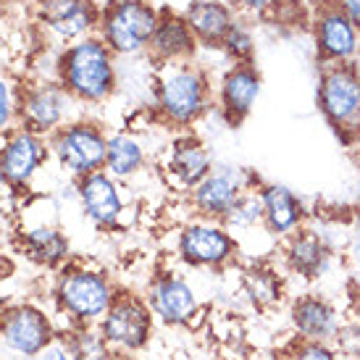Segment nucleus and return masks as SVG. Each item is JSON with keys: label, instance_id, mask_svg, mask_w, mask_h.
I'll use <instances>...</instances> for the list:
<instances>
[{"label": "nucleus", "instance_id": "1", "mask_svg": "<svg viewBox=\"0 0 360 360\" xmlns=\"http://www.w3.org/2000/svg\"><path fill=\"white\" fill-rule=\"evenodd\" d=\"M213 105V82L198 60L160 63L153 71V113L160 124L187 129Z\"/></svg>", "mask_w": 360, "mask_h": 360}, {"label": "nucleus", "instance_id": "2", "mask_svg": "<svg viewBox=\"0 0 360 360\" xmlns=\"http://www.w3.org/2000/svg\"><path fill=\"white\" fill-rule=\"evenodd\" d=\"M58 82L82 105H101L119 90V56L98 32L69 42L58 53Z\"/></svg>", "mask_w": 360, "mask_h": 360}, {"label": "nucleus", "instance_id": "3", "mask_svg": "<svg viewBox=\"0 0 360 360\" xmlns=\"http://www.w3.org/2000/svg\"><path fill=\"white\" fill-rule=\"evenodd\" d=\"M316 105L323 121L345 145L360 142V66H321L316 79Z\"/></svg>", "mask_w": 360, "mask_h": 360}, {"label": "nucleus", "instance_id": "4", "mask_svg": "<svg viewBox=\"0 0 360 360\" xmlns=\"http://www.w3.org/2000/svg\"><path fill=\"white\" fill-rule=\"evenodd\" d=\"M160 19V8L150 0H108L101 6L98 34L119 58L148 56Z\"/></svg>", "mask_w": 360, "mask_h": 360}, {"label": "nucleus", "instance_id": "5", "mask_svg": "<svg viewBox=\"0 0 360 360\" xmlns=\"http://www.w3.org/2000/svg\"><path fill=\"white\" fill-rule=\"evenodd\" d=\"M308 34L319 66L358 63L360 30L334 0H321L319 6L310 11Z\"/></svg>", "mask_w": 360, "mask_h": 360}, {"label": "nucleus", "instance_id": "6", "mask_svg": "<svg viewBox=\"0 0 360 360\" xmlns=\"http://www.w3.org/2000/svg\"><path fill=\"white\" fill-rule=\"evenodd\" d=\"M51 150L60 169L82 179L87 174L105 169L108 134L98 121L74 119L51 134Z\"/></svg>", "mask_w": 360, "mask_h": 360}, {"label": "nucleus", "instance_id": "7", "mask_svg": "<svg viewBox=\"0 0 360 360\" xmlns=\"http://www.w3.org/2000/svg\"><path fill=\"white\" fill-rule=\"evenodd\" d=\"M77 105H82L58 79H40L19 87V121L34 134H53L74 121Z\"/></svg>", "mask_w": 360, "mask_h": 360}, {"label": "nucleus", "instance_id": "8", "mask_svg": "<svg viewBox=\"0 0 360 360\" xmlns=\"http://www.w3.org/2000/svg\"><path fill=\"white\" fill-rule=\"evenodd\" d=\"M37 21L58 48L98 32L101 6L95 0H37Z\"/></svg>", "mask_w": 360, "mask_h": 360}, {"label": "nucleus", "instance_id": "9", "mask_svg": "<svg viewBox=\"0 0 360 360\" xmlns=\"http://www.w3.org/2000/svg\"><path fill=\"white\" fill-rule=\"evenodd\" d=\"M237 255V240L224 221L202 219L187 224L179 234V258L198 269H221Z\"/></svg>", "mask_w": 360, "mask_h": 360}, {"label": "nucleus", "instance_id": "10", "mask_svg": "<svg viewBox=\"0 0 360 360\" xmlns=\"http://www.w3.org/2000/svg\"><path fill=\"white\" fill-rule=\"evenodd\" d=\"M263 92V74L255 63H229L216 82V110L229 127L248 119Z\"/></svg>", "mask_w": 360, "mask_h": 360}, {"label": "nucleus", "instance_id": "11", "mask_svg": "<svg viewBox=\"0 0 360 360\" xmlns=\"http://www.w3.org/2000/svg\"><path fill=\"white\" fill-rule=\"evenodd\" d=\"M58 302L63 310H69L74 319L90 321L105 316V310L113 302V287L110 281L90 269H71L58 281Z\"/></svg>", "mask_w": 360, "mask_h": 360}, {"label": "nucleus", "instance_id": "12", "mask_svg": "<svg viewBox=\"0 0 360 360\" xmlns=\"http://www.w3.org/2000/svg\"><path fill=\"white\" fill-rule=\"evenodd\" d=\"M250 187L248 174L234 166H213L205 179L190 190L192 208L202 219L224 221V216L231 210L242 192Z\"/></svg>", "mask_w": 360, "mask_h": 360}, {"label": "nucleus", "instance_id": "13", "mask_svg": "<svg viewBox=\"0 0 360 360\" xmlns=\"http://www.w3.org/2000/svg\"><path fill=\"white\" fill-rule=\"evenodd\" d=\"M150 329V308L145 302L131 295L113 297L110 308L105 310V321H103V337L110 345H119L124 350H137L148 342Z\"/></svg>", "mask_w": 360, "mask_h": 360}, {"label": "nucleus", "instance_id": "14", "mask_svg": "<svg viewBox=\"0 0 360 360\" xmlns=\"http://www.w3.org/2000/svg\"><path fill=\"white\" fill-rule=\"evenodd\" d=\"M77 198L84 216L101 229H113L124 213L119 179H113L105 169L77 179Z\"/></svg>", "mask_w": 360, "mask_h": 360}, {"label": "nucleus", "instance_id": "15", "mask_svg": "<svg viewBox=\"0 0 360 360\" xmlns=\"http://www.w3.org/2000/svg\"><path fill=\"white\" fill-rule=\"evenodd\" d=\"M45 158H48L45 137L21 127V129L11 131L8 137L3 140V148H0V176L8 184H13V187H21L37 174V169L42 166Z\"/></svg>", "mask_w": 360, "mask_h": 360}, {"label": "nucleus", "instance_id": "16", "mask_svg": "<svg viewBox=\"0 0 360 360\" xmlns=\"http://www.w3.org/2000/svg\"><path fill=\"white\" fill-rule=\"evenodd\" d=\"M198 53H200V45L195 40L184 13L171 8H160V19L150 40V48H148V58L155 66H160V63L195 60Z\"/></svg>", "mask_w": 360, "mask_h": 360}, {"label": "nucleus", "instance_id": "17", "mask_svg": "<svg viewBox=\"0 0 360 360\" xmlns=\"http://www.w3.org/2000/svg\"><path fill=\"white\" fill-rule=\"evenodd\" d=\"M181 13L202 51H219L221 40L240 16L231 0H190Z\"/></svg>", "mask_w": 360, "mask_h": 360}, {"label": "nucleus", "instance_id": "18", "mask_svg": "<svg viewBox=\"0 0 360 360\" xmlns=\"http://www.w3.org/2000/svg\"><path fill=\"white\" fill-rule=\"evenodd\" d=\"M263 200V226L271 237L287 240L290 234L302 229L308 210L302 200L284 184H263L258 187Z\"/></svg>", "mask_w": 360, "mask_h": 360}, {"label": "nucleus", "instance_id": "19", "mask_svg": "<svg viewBox=\"0 0 360 360\" xmlns=\"http://www.w3.org/2000/svg\"><path fill=\"white\" fill-rule=\"evenodd\" d=\"M3 342L19 355H37L51 342V321L37 308H16L3 319Z\"/></svg>", "mask_w": 360, "mask_h": 360}, {"label": "nucleus", "instance_id": "20", "mask_svg": "<svg viewBox=\"0 0 360 360\" xmlns=\"http://www.w3.org/2000/svg\"><path fill=\"white\" fill-rule=\"evenodd\" d=\"M210 169H213V158L198 137H179V140L171 142L166 171L174 179V184H179L181 190L198 187L210 174Z\"/></svg>", "mask_w": 360, "mask_h": 360}, {"label": "nucleus", "instance_id": "21", "mask_svg": "<svg viewBox=\"0 0 360 360\" xmlns=\"http://www.w3.org/2000/svg\"><path fill=\"white\" fill-rule=\"evenodd\" d=\"M150 308L166 323H187L198 310V297L184 279L163 274L150 287Z\"/></svg>", "mask_w": 360, "mask_h": 360}, {"label": "nucleus", "instance_id": "22", "mask_svg": "<svg viewBox=\"0 0 360 360\" xmlns=\"http://www.w3.org/2000/svg\"><path fill=\"white\" fill-rule=\"evenodd\" d=\"M284 260L295 274H300L305 279H319L329 269L331 250L316 231L300 229L290 234L284 242Z\"/></svg>", "mask_w": 360, "mask_h": 360}, {"label": "nucleus", "instance_id": "23", "mask_svg": "<svg viewBox=\"0 0 360 360\" xmlns=\"http://www.w3.org/2000/svg\"><path fill=\"white\" fill-rule=\"evenodd\" d=\"M292 323L300 331L308 342H323L340 334V321H337V310L331 308L326 300L305 295L295 302L292 308Z\"/></svg>", "mask_w": 360, "mask_h": 360}, {"label": "nucleus", "instance_id": "24", "mask_svg": "<svg viewBox=\"0 0 360 360\" xmlns=\"http://www.w3.org/2000/svg\"><path fill=\"white\" fill-rule=\"evenodd\" d=\"M145 166V145L131 131H113L108 134L105 150V171L113 179H131Z\"/></svg>", "mask_w": 360, "mask_h": 360}, {"label": "nucleus", "instance_id": "25", "mask_svg": "<svg viewBox=\"0 0 360 360\" xmlns=\"http://www.w3.org/2000/svg\"><path fill=\"white\" fill-rule=\"evenodd\" d=\"M24 245L37 263L56 266L63 258H69V240L53 226H34L24 234Z\"/></svg>", "mask_w": 360, "mask_h": 360}, {"label": "nucleus", "instance_id": "26", "mask_svg": "<svg viewBox=\"0 0 360 360\" xmlns=\"http://www.w3.org/2000/svg\"><path fill=\"white\" fill-rule=\"evenodd\" d=\"M219 53L229 63H255L258 40H255V30H252V21L248 16H242V13L237 16L231 30L226 32V37L221 40Z\"/></svg>", "mask_w": 360, "mask_h": 360}, {"label": "nucleus", "instance_id": "27", "mask_svg": "<svg viewBox=\"0 0 360 360\" xmlns=\"http://www.w3.org/2000/svg\"><path fill=\"white\" fill-rule=\"evenodd\" d=\"M263 224V200L260 192L248 187L242 192L237 202L231 205V210L224 216V226L229 231H250Z\"/></svg>", "mask_w": 360, "mask_h": 360}, {"label": "nucleus", "instance_id": "28", "mask_svg": "<svg viewBox=\"0 0 360 360\" xmlns=\"http://www.w3.org/2000/svg\"><path fill=\"white\" fill-rule=\"evenodd\" d=\"M245 287H248V295L250 300L260 308L266 305H274V302L281 297V281L279 276L271 269H263V266H255L252 271H248L245 276Z\"/></svg>", "mask_w": 360, "mask_h": 360}, {"label": "nucleus", "instance_id": "29", "mask_svg": "<svg viewBox=\"0 0 360 360\" xmlns=\"http://www.w3.org/2000/svg\"><path fill=\"white\" fill-rule=\"evenodd\" d=\"M74 360H108V340L92 331H82L71 342Z\"/></svg>", "mask_w": 360, "mask_h": 360}, {"label": "nucleus", "instance_id": "30", "mask_svg": "<svg viewBox=\"0 0 360 360\" xmlns=\"http://www.w3.org/2000/svg\"><path fill=\"white\" fill-rule=\"evenodd\" d=\"M19 119V90L13 82L0 77V134L11 129V124Z\"/></svg>", "mask_w": 360, "mask_h": 360}, {"label": "nucleus", "instance_id": "31", "mask_svg": "<svg viewBox=\"0 0 360 360\" xmlns=\"http://www.w3.org/2000/svg\"><path fill=\"white\" fill-rule=\"evenodd\" d=\"M234 3V8L240 11L242 16H248V19H263L266 13H269L274 6H276V0H231Z\"/></svg>", "mask_w": 360, "mask_h": 360}, {"label": "nucleus", "instance_id": "32", "mask_svg": "<svg viewBox=\"0 0 360 360\" xmlns=\"http://www.w3.org/2000/svg\"><path fill=\"white\" fill-rule=\"evenodd\" d=\"M295 360H337V355L323 342H305L300 350L295 352Z\"/></svg>", "mask_w": 360, "mask_h": 360}, {"label": "nucleus", "instance_id": "33", "mask_svg": "<svg viewBox=\"0 0 360 360\" xmlns=\"http://www.w3.org/2000/svg\"><path fill=\"white\" fill-rule=\"evenodd\" d=\"M334 3L350 16V21L360 30V0H334Z\"/></svg>", "mask_w": 360, "mask_h": 360}, {"label": "nucleus", "instance_id": "34", "mask_svg": "<svg viewBox=\"0 0 360 360\" xmlns=\"http://www.w3.org/2000/svg\"><path fill=\"white\" fill-rule=\"evenodd\" d=\"M40 360H74V355L63 347H48V350H42Z\"/></svg>", "mask_w": 360, "mask_h": 360}, {"label": "nucleus", "instance_id": "35", "mask_svg": "<svg viewBox=\"0 0 360 360\" xmlns=\"http://www.w3.org/2000/svg\"><path fill=\"white\" fill-rule=\"evenodd\" d=\"M358 216H360V202H358Z\"/></svg>", "mask_w": 360, "mask_h": 360}, {"label": "nucleus", "instance_id": "36", "mask_svg": "<svg viewBox=\"0 0 360 360\" xmlns=\"http://www.w3.org/2000/svg\"><path fill=\"white\" fill-rule=\"evenodd\" d=\"M358 60H360V58H358Z\"/></svg>", "mask_w": 360, "mask_h": 360}]
</instances>
